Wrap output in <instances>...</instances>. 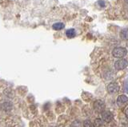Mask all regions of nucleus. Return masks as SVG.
Returning <instances> with one entry per match:
<instances>
[{"label": "nucleus", "instance_id": "f257e3e1", "mask_svg": "<svg viewBox=\"0 0 128 127\" xmlns=\"http://www.w3.org/2000/svg\"><path fill=\"white\" fill-rule=\"evenodd\" d=\"M127 50L124 47H116L112 51V54L114 58H122L126 55Z\"/></svg>", "mask_w": 128, "mask_h": 127}, {"label": "nucleus", "instance_id": "f03ea898", "mask_svg": "<svg viewBox=\"0 0 128 127\" xmlns=\"http://www.w3.org/2000/svg\"><path fill=\"white\" fill-rule=\"evenodd\" d=\"M94 110L95 112H97L98 114H101L102 111H104L105 110V102H104L102 100H96L94 102Z\"/></svg>", "mask_w": 128, "mask_h": 127}, {"label": "nucleus", "instance_id": "7ed1b4c3", "mask_svg": "<svg viewBox=\"0 0 128 127\" xmlns=\"http://www.w3.org/2000/svg\"><path fill=\"white\" fill-rule=\"evenodd\" d=\"M127 66H128V62L126 59H124V58L118 59V60H117L114 63L115 69L118 70H124L126 67H127Z\"/></svg>", "mask_w": 128, "mask_h": 127}, {"label": "nucleus", "instance_id": "20e7f679", "mask_svg": "<svg viewBox=\"0 0 128 127\" xmlns=\"http://www.w3.org/2000/svg\"><path fill=\"white\" fill-rule=\"evenodd\" d=\"M102 119L105 122H110L114 119V115L109 110H104L101 113Z\"/></svg>", "mask_w": 128, "mask_h": 127}, {"label": "nucleus", "instance_id": "39448f33", "mask_svg": "<svg viewBox=\"0 0 128 127\" xmlns=\"http://www.w3.org/2000/svg\"><path fill=\"white\" fill-rule=\"evenodd\" d=\"M119 90V86L117 82H110L107 86V91L109 94H115L118 93Z\"/></svg>", "mask_w": 128, "mask_h": 127}, {"label": "nucleus", "instance_id": "423d86ee", "mask_svg": "<svg viewBox=\"0 0 128 127\" xmlns=\"http://www.w3.org/2000/svg\"><path fill=\"white\" fill-rule=\"evenodd\" d=\"M128 102V98L126 96V95L122 94L119 95L117 98V105L119 107H123L125 106Z\"/></svg>", "mask_w": 128, "mask_h": 127}, {"label": "nucleus", "instance_id": "0eeeda50", "mask_svg": "<svg viewBox=\"0 0 128 127\" xmlns=\"http://www.w3.org/2000/svg\"><path fill=\"white\" fill-rule=\"evenodd\" d=\"M120 37L124 40H128V28L122 29L120 32Z\"/></svg>", "mask_w": 128, "mask_h": 127}, {"label": "nucleus", "instance_id": "6e6552de", "mask_svg": "<svg viewBox=\"0 0 128 127\" xmlns=\"http://www.w3.org/2000/svg\"><path fill=\"white\" fill-rule=\"evenodd\" d=\"M66 35L67 38H72L75 36V30L74 29H69L66 31Z\"/></svg>", "mask_w": 128, "mask_h": 127}, {"label": "nucleus", "instance_id": "1a4fd4ad", "mask_svg": "<svg viewBox=\"0 0 128 127\" xmlns=\"http://www.w3.org/2000/svg\"><path fill=\"white\" fill-rule=\"evenodd\" d=\"M53 29L55 30H60L64 28V24L62 22H57V23H54V24L52 26Z\"/></svg>", "mask_w": 128, "mask_h": 127}, {"label": "nucleus", "instance_id": "9d476101", "mask_svg": "<svg viewBox=\"0 0 128 127\" xmlns=\"http://www.w3.org/2000/svg\"><path fill=\"white\" fill-rule=\"evenodd\" d=\"M102 124H103V121H102V118H96L95 119L94 123V126H96V127H100L101 126H102Z\"/></svg>", "mask_w": 128, "mask_h": 127}, {"label": "nucleus", "instance_id": "9b49d317", "mask_svg": "<svg viewBox=\"0 0 128 127\" xmlns=\"http://www.w3.org/2000/svg\"><path fill=\"white\" fill-rule=\"evenodd\" d=\"M83 127H95V126L90 120H86L83 122Z\"/></svg>", "mask_w": 128, "mask_h": 127}, {"label": "nucleus", "instance_id": "f8f14e48", "mask_svg": "<svg viewBox=\"0 0 128 127\" xmlns=\"http://www.w3.org/2000/svg\"><path fill=\"white\" fill-rule=\"evenodd\" d=\"M98 5H99L100 6H102V7H103L104 6H105V3H104L103 1H98Z\"/></svg>", "mask_w": 128, "mask_h": 127}, {"label": "nucleus", "instance_id": "ddd939ff", "mask_svg": "<svg viewBox=\"0 0 128 127\" xmlns=\"http://www.w3.org/2000/svg\"><path fill=\"white\" fill-rule=\"evenodd\" d=\"M124 114H125V116L128 119V107H126V108L125 109V110H124Z\"/></svg>", "mask_w": 128, "mask_h": 127}, {"label": "nucleus", "instance_id": "4468645a", "mask_svg": "<svg viewBox=\"0 0 128 127\" xmlns=\"http://www.w3.org/2000/svg\"><path fill=\"white\" fill-rule=\"evenodd\" d=\"M124 86H125V90H126V92L128 93V82H125V83H124Z\"/></svg>", "mask_w": 128, "mask_h": 127}, {"label": "nucleus", "instance_id": "2eb2a0df", "mask_svg": "<svg viewBox=\"0 0 128 127\" xmlns=\"http://www.w3.org/2000/svg\"><path fill=\"white\" fill-rule=\"evenodd\" d=\"M125 2H126V3H128V0H125Z\"/></svg>", "mask_w": 128, "mask_h": 127}]
</instances>
